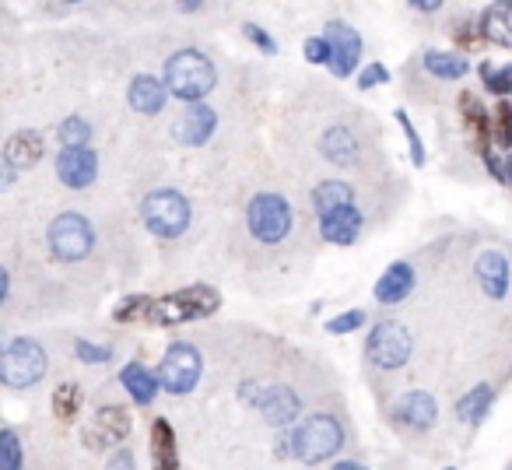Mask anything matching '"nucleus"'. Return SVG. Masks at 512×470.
<instances>
[{
  "label": "nucleus",
  "mask_w": 512,
  "mask_h": 470,
  "mask_svg": "<svg viewBox=\"0 0 512 470\" xmlns=\"http://www.w3.org/2000/svg\"><path fill=\"white\" fill-rule=\"evenodd\" d=\"M218 81L211 57L200 50H179L165 60V92H172L176 99L200 102Z\"/></svg>",
  "instance_id": "f257e3e1"
},
{
  "label": "nucleus",
  "mask_w": 512,
  "mask_h": 470,
  "mask_svg": "<svg viewBox=\"0 0 512 470\" xmlns=\"http://www.w3.org/2000/svg\"><path fill=\"white\" fill-rule=\"evenodd\" d=\"M446 470H456V467H446Z\"/></svg>",
  "instance_id": "09e8293b"
},
{
  "label": "nucleus",
  "mask_w": 512,
  "mask_h": 470,
  "mask_svg": "<svg viewBox=\"0 0 512 470\" xmlns=\"http://www.w3.org/2000/svg\"><path fill=\"white\" fill-rule=\"evenodd\" d=\"M393 421L411 432H428V428L439 421V404H435L432 393L425 390H411L393 404Z\"/></svg>",
  "instance_id": "4468645a"
},
{
  "label": "nucleus",
  "mask_w": 512,
  "mask_h": 470,
  "mask_svg": "<svg viewBox=\"0 0 512 470\" xmlns=\"http://www.w3.org/2000/svg\"><path fill=\"white\" fill-rule=\"evenodd\" d=\"M57 176L71 190H85L99 176V158H95L92 148H64L57 155Z\"/></svg>",
  "instance_id": "2eb2a0df"
},
{
  "label": "nucleus",
  "mask_w": 512,
  "mask_h": 470,
  "mask_svg": "<svg viewBox=\"0 0 512 470\" xmlns=\"http://www.w3.org/2000/svg\"><path fill=\"white\" fill-rule=\"evenodd\" d=\"M421 64H425V71L432 74V78H442V81H456L467 74V57H463V53L428 50Z\"/></svg>",
  "instance_id": "a878e982"
},
{
  "label": "nucleus",
  "mask_w": 512,
  "mask_h": 470,
  "mask_svg": "<svg viewBox=\"0 0 512 470\" xmlns=\"http://www.w3.org/2000/svg\"><path fill=\"white\" fill-rule=\"evenodd\" d=\"M148 309H151L148 295H130V299L113 313V320L116 323H144L148 320Z\"/></svg>",
  "instance_id": "2f4dec72"
},
{
  "label": "nucleus",
  "mask_w": 512,
  "mask_h": 470,
  "mask_svg": "<svg viewBox=\"0 0 512 470\" xmlns=\"http://www.w3.org/2000/svg\"><path fill=\"white\" fill-rule=\"evenodd\" d=\"M362 225H365V218L355 204L337 207V211H330V214H320L323 239L334 243V246H351L358 239V232H362Z\"/></svg>",
  "instance_id": "f3484780"
},
{
  "label": "nucleus",
  "mask_w": 512,
  "mask_h": 470,
  "mask_svg": "<svg viewBox=\"0 0 512 470\" xmlns=\"http://www.w3.org/2000/svg\"><path fill=\"white\" fill-rule=\"evenodd\" d=\"M0 158L15 172L32 169V165L43 158V134H39V130H18V134H11V141L4 144V155Z\"/></svg>",
  "instance_id": "6ab92c4d"
},
{
  "label": "nucleus",
  "mask_w": 512,
  "mask_h": 470,
  "mask_svg": "<svg viewBox=\"0 0 512 470\" xmlns=\"http://www.w3.org/2000/svg\"><path fill=\"white\" fill-rule=\"evenodd\" d=\"M246 225L256 243H264V246L281 243L295 225L292 204H288L281 193H256L246 207Z\"/></svg>",
  "instance_id": "20e7f679"
},
{
  "label": "nucleus",
  "mask_w": 512,
  "mask_h": 470,
  "mask_svg": "<svg viewBox=\"0 0 512 470\" xmlns=\"http://www.w3.org/2000/svg\"><path fill=\"white\" fill-rule=\"evenodd\" d=\"M242 397L249 400V404H256V411L264 414L271 425H288V421L299 418V397H295V390H288V386H278V383H264V386H246L242 390Z\"/></svg>",
  "instance_id": "9d476101"
},
{
  "label": "nucleus",
  "mask_w": 512,
  "mask_h": 470,
  "mask_svg": "<svg viewBox=\"0 0 512 470\" xmlns=\"http://www.w3.org/2000/svg\"><path fill=\"white\" fill-rule=\"evenodd\" d=\"M221 295L207 285H193L183 288V292L162 295V299H151L148 320L155 327H176V323H190V320H204V316L218 313Z\"/></svg>",
  "instance_id": "f03ea898"
},
{
  "label": "nucleus",
  "mask_w": 512,
  "mask_h": 470,
  "mask_svg": "<svg viewBox=\"0 0 512 470\" xmlns=\"http://www.w3.org/2000/svg\"><path fill=\"white\" fill-rule=\"evenodd\" d=\"M25 449L15 428H0V470H22Z\"/></svg>",
  "instance_id": "c85d7f7f"
},
{
  "label": "nucleus",
  "mask_w": 512,
  "mask_h": 470,
  "mask_svg": "<svg viewBox=\"0 0 512 470\" xmlns=\"http://www.w3.org/2000/svg\"><path fill=\"white\" fill-rule=\"evenodd\" d=\"M46 376V351L32 337H18L8 348L0 351V383L25 390V386H36Z\"/></svg>",
  "instance_id": "39448f33"
},
{
  "label": "nucleus",
  "mask_w": 512,
  "mask_h": 470,
  "mask_svg": "<svg viewBox=\"0 0 512 470\" xmlns=\"http://www.w3.org/2000/svg\"><path fill=\"white\" fill-rule=\"evenodd\" d=\"M334 470H369V467H362L358 460H341V463H334Z\"/></svg>",
  "instance_id": "49530a36"
},
{
  "label": "nucleus",
  "mask_w": 512,
  "mask_h": 470,
  "mask_svg": "<svg viewBox=\"0 0 512 470\" xmlns=\"http://www.w3.org/2000/svg\"><path fill=\"white\" fill-rule=\"evenodd\" d=\"M165 99H169V92H165V81L151 78V74H137V78L130 81V88H127L130 109H134V113H141V116L162 113Z\"/></svg>",
  "instance_id": "a211bd4d"
},
{
  "label": "nucleus",
  "mask_w": 512,
  "mask_h": 470,
  "mask_svg": "<svg viewBox=\"0 0 512 470\" xmlns=\"http://www.w3.org/2000/svg\"><path fill=\"white\" fill-rule=\"evenodd\" d=\"M141 218L155 235L176 239V235H183L186 225H190V204H186V197L179 190H155L144 197Z\"/></svg>",
  "instance_id": "0eeeda50"
},
{
  "label": "nucleus",
  "mask_w": 512,
  "mask_h": 470,
  "mask_svg": "<svg viewBox=\"0 0 512 470\" xmlns=\"http://www.w3.org/2000/svg\"><path fill=\"white\" fill-rule=\"evenodd\" d=\"M81 400H85V393H81L78 383H60L53 390V414L57 418H74L81 411Z\"/></svg>",
  "instance_id": "c756f323"
},
{
  "label": "nucleus",
  "mask_w": 512,
  "mask_h": 470,
  "mask_svg": "<svg viewBox=\"0 0 512 470\" xmlns=\"http://www.w3.org/2000/svg\"><path fill=\"white\" fill-rule=\"evenodd\" d=\"M106 470H134V456H130L127 449H116V453L109 456Z\"/></svg>",
  "instance_id": "79ce46f5"
},
{
  "label": "nucleus",
  "mask_w": 512,
  "mask_h": 470,
  "mask_svg": "<svg viewBox=\"0 0 512 470\" xmlns=\"http://www.w3.org/2000/svg\"><path fill=\"white\" fill-rule=\"evenodd\" d=\"M411 8H414V11H439L442 4H439V0H414Z\"/></svg>",
  "instance_id": "a18cd8bd"
},
{
  "label": "nucleus",
  "mask_w": 512,
  "mask_h": 470,
  "mask_svg": "<svg viewBox=\"0 0 512 470\" xmlns=\"http://www.w3.org/2000/svg\"><path fill=\"white\" fill-rule=\"evenodd\" d=\"M323 39H327V46H330L327 67L337 74V78H348V74L358 67V60H362V36H358L348 22H330L327 32H323Z\"/></svg>",
  "instance_id": "9b49d317"
},
{
  "label": "nucleus",
  "mask_w": 512,
  "mask_h": 470,
  "mask_svg": "<svg viewBox=\"0 0 512 470\" xmlns=\"http://www.w3.org/2000/svg\"><path fill=\"white\" fill-rule=\"evenodd\" d=\"M200 372H204V358H200V351L186 341H176V344H169V351H165V358H162V365H158L155 376H158V383H162V390L183 397V393H190L193 386L200 383Z\"/></svg>",
  "instance_id": "6e6552de"
},
{
  "label": "nucleus",
  "mask_w": 512,
  "mask_h": 470,
  "mask_svg": "<svg viewBox=\"0 0 512 470\" xmlns=\"http://www.w3.org/2000/svg\"><path fill=\"white\" fill-rule=\"evenodd\" d=\"M151 467L155 470H179V449L176 432L165 418H155L151 425Z\"/></svg>",
  "instance_id": "5701e85b"
},
{
  "label": "nucleus",
  "mask_w": 512,
  "mask_h": 470,
  "mask_svg": "<svg viewBox=\"0 0 512 470\" xmlns=\"http://www.w3.org/2000/svg\"><path fill=\"white\" fill-rule=\"evenodd\" d=\"M481 74H484V88H488L491 95H512V64L498 67V71L491 64H484Z\"/></svg>",
  "instance_id": "473e14b6"
},
{
  "label": "nucleus",
  "mask_w": 512,
  "mask_h": 470,
  "mask_svg": "<svg viewBox=\"0 0 512 470\" xmlns=\"http://www.w3.org/2000/svg\"><path fill=\"white\" fill-rule=\"evenodd\" d=\"M358 327H365V313H362V309H348V313L334 316V320L327 323L330 334H351V330H358Z\"/></svg>",
  "instance_id": "e433bc0d"
},
{
  "label": "nucleus",
  "mask_w": 512,
  "mask_h": 470,
  "mask_svg": "<svg viewBox=\"0 0 512 470\" xmlns=\"http://www.w3.org/2000/svg\"><path fill=\"white\" fill-rule=\"evenodd\" d=\"M120 383H123V390L134 397V404H155L158 390H162L158 376L148 369V365H141V362L123 365V369H120Z\"/></svg>",
  "instance_id": "412c9836"
},
{
  "label": "nucleus",
  "mask_w": 512,
  "mask_h": 470,
  "mask_svg": "<svg viewBox=\"0 0 512 470\" xmlns=\"http://www.w3.org/2000/svg\"><path fill=\"white\" fill-rule=\"evenodd\" d=\"M8 288H11V274L0 267V306H4V299H8Z\"/></svg>",
  "instance_id": "c03bdc74"
},
{
  "label": "nucleus",
  "mask_w": 512,
  "mask_h": 470,
  "mask_svg": "<svg viewBox=\"0 0 512 470\" xmlns=\"http://www.w3.org/2000/svg\"><path fill=\"white\" fill-rule=\"evenodd\" d=\"M130 435V414L120 404H106L95 411L92 425L85 428V442L92 449H116Z\"/></svg>",
  "instance_id": "f8f14e48"
},
{
  "label": "nucleus",
  "mask_w": 512,
  "mask_h": 470,
  "mask_svg": "<svg viewBox=\"0 0 512 470\" xmlns=\"http://www.w3.org/2000/svg\"><path fill=\"white\" fill-rule=\"evenodd\" d=\"M386 81H390V71H386L383 64H369L362 71V78H358V88H362V92H369V88L386 85Z\"/></svg>",
  "instance_id": "58836bf2"
},
{
  "label": "nucleus",
  "mask_w": 512,
  "mask_h": 470,
  "mask_svg": "<svg viewBox=\"0 0 512 470\" xmlns=\"http://www.w3.org/2000/svg\"><path fill=\"white\" fill-rule=\"evenodd\" d=\"M74 351H78L81 362H92V365H102L113 358V348H106V344H88V341H78L74 344Z\"/></svg>",
  "instance_id": "4c0bfd02"
},
{
  "label": "nucleus",
  "mask_w": 512,
  "mask_h": 470,
  "mask_svg": "<svg viewBox=\"0 0 512 470\" xmlns=\"http://www.w3.org/2000/svg\"><path fill=\"white\" fill-rule=\"evenodd\" d=\"M460 113H463V123L474 137H481V151H488V137H491V120L484 113V106L477 102V95L463 92L460 95Z\"/></svg>",
  "instance_id": "cd10ccee"
},
{
  "label": "nucleus",
  "mask_w": 512,
  "mask_h": 470,
  "mask_svg": "<svg viewBox=\"0 0 512 470\" xmlns=\"http://www.w3.org/2000/svg\"><path fill=\"white\" fill-rule=\"evenodd\" d=\"M495 141L502 144V148H512V102H502V106L495 109Z\"/></svg>",
  "instance_id": "72a5a7b5"
},
{
  "label": "nucleus",
  "mask_w": 512,
  "mask_h": 470,
  "mask_svg": "<svg viewBox=\"0 0 512 470\" xmlns=\"http://www.w3.org/2000/svg\"><path fill=\"white\" fill-rule=\"evenodd\" d=\"M344 446V428L330 414H313L292 432V453L299 463H323Z\"/></svg>",
  "instance_id": "7ed1b4c3"
},
{
  "label": "nucleus",
  "mask_w": 512,
  "mask_h": 470,
  "mask_svg": "<svg viewBox=\"0 0 512 470\" xmlns=\"http://www.w3.org/2000/svg\"><path fill=\"white\" fill-rule=\"evenodd\" d=\"M477 25H481V39L512 50V4H491V8L477 18Z\"/></svg>",
  "instance_id": "b1692460"
},
{
  "label": "nucleus",
  "mask_w": 512,
  "mask_h": 470,
  "mask_svg": "<svg viewBox=\"0 0 512 470\" xmlns=\"http://www.w3.org/2000/svg\"><path fill=\"white\" fill-rule=\"evenodd\" d=\"M306 60L309 64H330V46H327V39L323 36H313V39H306Z\"/></svg>",
  "instance_id": "ea45409f"
},
{
  "label": "nucleus",
  "mask_w": 512,
  "mask_h": 470,
  "mask_svg": "<svg viewBox=\"0 0 512 470\" xmlns=\"http://www.w3.org/2000/svg\"><path fill=\"white\" fill-rule=\"evenodd\" d=\"M365 355L379 369H400V365L411 358V334H407L404 323L383 320L372 327L369 341H365Z\"/></svg>",
  "instance_id": "1a4fd4ad"
},
{
  "label": "nucleus",
  "mask_w": 512,
  "mask_h": 470,
  "mask_svg": "<svg viewBox=\"0 0 512 470\" xmlns=\"http://www.w3.org/2000/svg\"><path fill=\"white\" fill-rule=\"evenodd\" d=\"M505 183H509V186H512V155H509V158H505Z\"/></svg>",
  "instance_id": "de8ad7c7"
},
{
  "label": "nucleus",
  "mask_w": 512,
  "mask_h": 470,
  "mask_svg": "<svg viewBox=\"0 0 512 470\" xmlns=\"http://www.w3.org/2000/svg\"><path fill=\"white\" fill-rule=\"evenodd\" d=\"M242 36H246L249 43H256V46H260V50H264V53H274V50H278V43H274V39L267 36V32L260 29V25H253V22H246V25H242Z\"/></svg>",
  "instance_id": "a19ab883"
},
{
  "label": "nucleus",
  "mask_w": 512,
  "mask_h": 470,
  "mask_svg": "<svg viewBox=\"0 0 512 470\" xmlns=\"http://www.w3.org/2000/svg\"><path fill=\"white\" fill-rule=\"evenodd\" d=\"M474 274H477V285L488 299H505L509 292V281H512V271H509V260L502 257L498 250H484L481 257L474 260Z\"/></svg>",
  "instance_id": "dca6fc26"
},
{
  "label": "nucleus",
  "mask_w": 512,
  "mask_h": 470,
  "mask_svg": "<svg viewBox=\"0 0 512 470\" xmlns=\"http://www.w3.org/2000/svg\"><path fill=\"white\" fill-rule=\"evenodd\" d=\"M320 151H323V158L334 165H355L358 155H362V144H358V137L351 134L348 127H330L327 134L320 137Z\"/></svg>",
  "instance_id": "4be33fe9"
},
{
  "label": "nucleus",
  "mask_w": 512,
  "mask_h": 470,
  "mask_svg": "<svg viewBox=\"0 0 512 470\" xmlns=\"http://www.w3.org/2000/svg\"><path fill=\"white\" fill-rule=\"evenodd\" d=\"M355 204V193H351L348 183H341V179H327V183H320L313 190V207L320 214H330L337 211V207H348Z\"/></svg>",
  "instance_id": "bb28decb"
},
{
  "label": "nucleus",
  "mask_w": 512,
  "mask_h": 470,
  "mask_svg": "<svg viewBox=\"0 0 512 470\" xmlns=\"http://www.w3.org/2000/svg\"><path fill=\"white\" fill-rule=\"evenodd\" d=\"M214 127H218L214 109L207 106V102H190L186 113L172 123V137H176L179 144H186V148H200V144L211 141Z\"/></svg>",
  "instance_id": "ddd939ff"
},
{
  "label": "nucleus",
  "mask_w": 512,
  "mask_h": 470,
  "mask_svg": "<svg viewBox=\"0 0 512 470\" xmlns=\"http://www.w3.org/2000/svg\"><path fill=\"white\" fill-rule=\"evenodd\" d=\"M57 137H60L64 148H88V141H92V127H88V120H81V116H67V120L60 123Z\"/></svg>",
  "instance_id": "7c9ffc66"
},
{
  "label": "nucleus",
  "mask_w": 512,
  "mask_h": 470,
  "mask_svg": "<svg viewBox=\"0 0 512 470\" xmlns=\"http://www.w3.org/2000/svg\"><path fill=\"white\" fill-rule=\"evenodd\" d=\"M15 176H18V172L11 169V165L4 162V158H0V190H8V186H11V179H15Z\"/></svg>",
  "instance_id": "37998d69"
},
{
  "label": "nucleus",
  "mask_w": 512,
  "mask_h": 470,
  "mask_svg": "<svg viewBox=\"0 0 512 470\" xmlns=\"http://www.w3.org/2000/svg\"><path fill=\"white\" fill-rule=\"evenodd\" d=\"M397 123H400V127H404V134H407V144H411V162H414V165H425V144H421L418 130H414L411 116H407L404 109H397Z\"/></svg>",
  "instance_id": "c9c22d12"
},
{
  "label": "nucleus",
  "mask_w": 512,
  "mask_h": 470,
  "mask_svg": "<svg viewBox=\"0 0 512 470\" xmlns=\"http://www.w3.org/2000/svg\"><path fill=\"white\" fill-rule=\"evenodd\" d=\"M414 292V267L411 264H390L383 271V278L376 281V299L383 302V306H397V302H404L407 295Z\"/></svg>",
  "instance_id": "aec40b11"
},
{
  "label": "nucleus",
  "mask_w": 512,
  "mask_h": 470,
  "mask_svg": "<svg viewBox=\"0 0 512 470\" xmlns=\"http://www.w3.org/2000/svg\"><path fill=\"white\" fill-rule=\"evenodd\" d=\"M46 239H50L53 257L67 260V264H74V260H85L88 253L95 250L92 221H88L85 214H78V211L57 214V218L50 221V232H46Z\"/></svg>",
  "instance_id": "423d86ee"
},
{
  "label": "nucleus",
  "mask_w": 512,
  "mask_h": 470,
  "mask_svg": "<svg viewBox=\"0 0 512 470\" xmlns=\"http://www.w3.org/2000/svg\"><path fill=\"white\" fill-rule=\"evenodd\" d=\"M453 39L456 43H463L467 50H474V46H481V25H477V18H460V22L453 25Z\"/></svg>",
  "instance_id": "f704fd0d"
},
{
  "label": "nucleus",
  "mask_w": 512,
  "mask_h": 470,
  "mask_svg": "<svg viewBox=\"0 0 512 470\" xmlns=\"http://www.w3.org/2000/svg\"><path fill=\"white\" fill-rule=\"evenodd\" d=\"M491 400H495V390H491L488 383L474 386V390L463 393V397L456 400V418H460L463 425H481V418L488 414Z\"/></svg>",
  "instance_id": "393cba45"
}]
</instances>
